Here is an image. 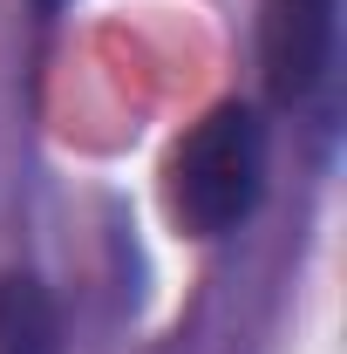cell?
Instances as JSON below:
<instances>
[{"mask_svg": "<svg viewBox=\"0 0 347 354\" xmlns=\"http://www.w3.org/2000/svg\"><path fill=\"white\" fill-rule=\"evenodd\" d=\"M0 354H55V307L28 272L0 279Z\"/></svg>", "mask_w": 347, "mask_h": 354, "instance_id": "cell-3", "label": "cell"}, {"mask_svg": "<svg viewBox=\"0 0 347 354\" xmlns=\"http://www.w3.org/2000/svg\"><path fill=\"white\" fill-rule=\"evenodd\" d=\"M341 0H265V88L272 102L300 109L334 75Z\"/></svg>", "mask_w": 347, "mask_h": 354, "instance_id": "cell-2", "label": "cell"}, {"mask_svg": "<svg viewBox=\"0 0 347 354\" xmlns=\"http://www.w3.org/2000/svg\"><path fill=\"white\" fill-rule=\"evenodd\" d=\"M35 7H41V14H55V7H62V0H35Z\"/></svg>", "mask_w": 347, "mask_h": 354, "instance_id": "cell-4", "label": "cell"}, {"mask_svg": "<svg viewBox=\"0 0 347 354\" xmlns=\"http://www.w3.org/2000/svg\"><path fill=\"white\" fill-rule=\"evenodd\" d=\"M265 198V123L252 102H218L171 150V218L191 239H225Z\"/></svg>", "mask_w": 347, "mask_h": 354, "instance_id": "cell-1", "label": "cell"}]
</instances>
